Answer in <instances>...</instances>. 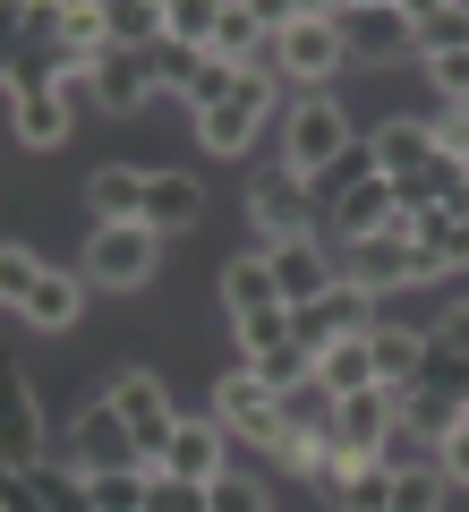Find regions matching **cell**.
Wrapping results in <instances>:
<instances>
[{
    "mask_svg": "<svg viewBox=\"0 0 469 512\" xmlns=\"http://www.w3.org/2000/svg\"><path fill=\"white\" fill-rule=\"evenodd\" d=\"M154 265H163V231H154V222H94L77 274H86L94 291H111V299H137L145 282H154Z\"/></svg>",
    "mask_w": 469,
    "mask_h": 512,
    "instance_id": "1",
    "label": "cell"
},
{
    "mask_svg": "<svg viewBox=\"0 0 469 512\" xmlns=\"http://www.w3.org/2000/svg\"><path fill=\"white\" fill-rule=\"evenodd\" d=\"M273 60H282V77H290V86L325 94V86H333V69L350 60L342 9H316V0H299V18H290L282 35H273Z\"/></svg>",
    "mask_w": 469,
    "mask_h": 512,
    "instance_id": "2",
    "label": "cell"
},
{
    "mask_svg": "<svg viewBox=\"0 0 469 512\" xmlns=\"http://www.w3.org/2000/svg\"><path fill=\"white\" fill-rule=\"evenodd\" d=\"M248 222H256V239H265V248H282V239H325V214H316V188L299 180V171L290 163H265L248 180Z\"/></svg>",
    "mask_w": 469,
    "mask_h": 512,
    "instance_id": "3",
    "label": "cell"
},
{
    "mask_svg": "<svg viewBox=\"0 0 469 512\" xmlns=\"http://www.w3.org/2000/svg\"><path fill=\"white\" fill-rule=\"evenodd\" d=\"M342 282H359V291H401V282H444V265L410 239V214H401L393 231L350 239V248H342Z\"/></svg>",
    "mask_w": 469,
    "mask_h": 512,
    "instance_id": "4",
    "label": "cell"
},
{
    "mask_svg": "<svg viewBox=\"0 0 469 512\" xmlns=\"http://www.w3.org/2000/svg\"><path fill=\"white\" fill-rule=\"evenodd\" d=\"M273 94H282V60L239 69V94H231V103H214V111L197 120V146H205V154H248L256 128L273 120Z\"/></svg>",
    "mask_w": 469,
    "mask_h": 512,
    "instance_id": "5",
    "label": "cell"
},
{
    "mask_svg": "<svg viewBox=\"0 0 469 512\" xmlns=\"http://www.w3.org/2000/svg\"><path fill=\"white\" fill-rule=\"evenodd\" d=\"M111 402H120V419H128V436H137L145 470H163L171 436H180V402H171V384L154 376V367H120V376H111Z\"/></svg>",
    "mask_w": 469,
    "mask_h": 512,
    "instance_id": "6",
    "label": "cell"
},
{
    "mask_svg": "<svg viewBox=\"0 0 469 512\" xmlns=\"http://www.w3.org/2000/svg\"><path fill=\"white\" fill-rule=\"evenodd\" d=\"M350 146H359V137H350V120H342V103H333V94H307V103L290 111V128H282V163L299 171V180L333 171Z\"/></svg>",
    "mask_w": 469,
    "mask_h": 512,
    "instance_id": "7",
    "label": "cell"
},
{
    "mask_svg": "<svg viewBox=\"0 0 469 512\" xmlns=\"http://www.w3.org/2000/svg\"><path fill=\"white\" fill-rule=\"evenodd\" d=\"M69 461H77L86 478H103V470H145V453H137V436H128V419H120L111 393H94V402L69 419Z\"/></svg>",
    "mask_w": 469,
    "mask_h": 512,
    "instance_id": "8",
    "label": "cell"
},
{
    "mask_svg": "<svg viewBox=\"0 0 469 512\" xmlns=\"http://www.w3.org/2000/svg\"><path fill=\"white\" fill-rule=\"evenodd\" d=\"M393 436H401V393L367 384V393L333 402V444H342V461H384V444H393Z\"/></svg>",
    "mask_w": 469,
    "mask_h": 512,
    "instance_id": "9",
    "label": "cell"
},
{
    "mask_svg": "<svg viewBox=\"0 0 469 512\" xmlns=\"http://www.w3.org/2000/svg\"><path fill=\"white\" fill-rule=\"evenodd\" d=\"M265 265H273V282H282L290 308H307V299L342 291V265L325 256V239H282V248H265Z\"/></svg>",
    "mask_w": 469,
    "mask_h": 512,
    "instance_id": "10",
    "label": "cell"
},
{
    "mask_svg": "<svg viewBox=\"0 0 469 512\" xmlns=\"http://www.w3.org/2000/svg\"><path fill=\"white\" fill-rule=\"evenodd\" d=\"M222 470H231V427L222 419H180V436H171V453H163V478L214 487Z\"/></svg>",
    "mask_w": 469,
    "mask_h": 512,
    "instance_id": "11",
    "label": "cell"
},
{
    "mask_svg": "<svg viewBox=\"0 0 469 512\" xmlns=\"http://www.w3.org/2000/svg\"><path fill=\"white\" fill-rule=\"evenodd\" d=\"M86 94L103 111H145V94H154V60L145 52H120V43H103V52H94V69H86Z\"/></svg>",
    "mask_w": 469,
    "mask_h": 512,
    "instance_id": "12",
    "label": "cell"
},
{
    "mask_svg": "<svg viewBox=\"0 0 469 512\" xmlns=\"http://www.w3.org/2000/svg\"><path fill=\"white\" fill-rule=\"evenodd\" d=\"M342 35H350V60H401V52H418L410 9H384V0H359V9H342Z\"/></svg>",
    "mask_w": 469,
    "mask_h": 512,
    "instance_id": "13",
    "label": "cell"
},
{
    "mask_svg": "<svg viewBox=\"0 0 469 512\" xmlns=\"http://www.w3.org/2000/svg\"><path fill=\"white\" fill-rule=\"evenodd\" d=\"M367 342H376V384H384V393H410V384H427L435 333H418V325H393V316H384V325L367 333Z\"/></svg>",
    "mask_w": 469,
    "mask_h": 512,
    "instance_id": "14",
    "label": "cell"
},
{
    "mask_svg": "<svg viewBox=\"0 0 469 512\" xmlns=\"http://www.w3.org/2000/svg\"><path fill=\"white\" fill-rule=\"evenodd\" d=\"M393 222H401L393 180H367V188H350V197L325 214V239H342V248H350V239H376V231H393Z\"/></svg>",
    "mask_w": 469,
    "mask_h": 512,
    "instance_id": "15",
    "label": "cell"
},
{
    "mask_svg": "<svg viewBox=\"0 0 469 512\" xmlns=\"http://www.w3.org/2000/svg\"><path fill=\"white\" fill-rule=\"evenodd\" d=\"M0 461H9V478L43 470V410H35V384L9 376V427H0Z\"/></svg>",
    "mask_w": 469,
    "mask_h": 512,
    "instance_id": "16",
    "label": "cell"
},
{
    "mask_svg": "<svg viewBox=\"0 0 469 512\" xmlns=\"http://www.w3.org/2000/svg\"><path fill=\"white\" fill-rule=\"evenodd\" d=\"M222 308H231V325L239 316H265V308H290L282 282H273V265H265V248H248V256L222 265Z\"/></svg>",
    "mask_w": 469,
    "mask_h": 512,
    "instance_id": "17",
    "label": "cell"
},
{
    "mask_svg": "<svg viewBox=\"0 0 469 512\" xmlns=\"http://www.w3.org/2000/svg\"><path fill=\"white\" fill-rule=\"evenodd\" d=\"M367 146H376V171H384V180H418V171L435 163V128H427V120H384Z\"/></svg>",
    "mask_w": 469,
    "mask_h": 512,
    "instance_id": "18",
    "label": "cell"
},
{
    "mask_svg": "<svg viewBox=\"0 0 469 512\" xmlns=\"http://www.w3.org/2000/svg\"><path fill=\"white\" fill-rule=\"evenodd\" d=\"M197 214H205V188L188 171H154L145 180V222L154 231H197Z\"/></svg>",
    "mask_w": 469,
    "mask_h": 512,
    "instance_id": "19",
    "label": "cell"
},
{
    "mask_svg": "<svg viewBox=\"0 0 469 512\" xmlns=\"http://www.w3.org/2000/svg\"><path fill=\"white\" fill-rule=\"evenodd\" d=\"M145 180H154V171L103 163V171L86 180V205H94V222H145Z\"/></svg>",
    "mask_w": 469,
    "mask_h": 512,
    "instance_id": "20",
    "label": "cell"
},
{
    "mask_svg": "<svg viewBox=\"0 0 469 512\" xmlns=\"http://www.w3.org/2000/svg\"><path fill=\"white\" fill-rule=\"evenodd\" d=\"M86 291H94L86 274H60V265H52V274H43V291L26 299L18 316H26V325H43V333H69L77 316H86Z\"/></svg>",
    "mask_w": 469,
    "mask_h": 512,
    "instance_id": "21",
    "label": "cell"
},
{
    "mask_svg": "<svg viewBox=\"0 0 469 512\" xmlns=\"http://www.w3.org/2000/svg\"><path fill=\"white\" fill-rule=\"evenodd\" d=\"M9 137L26 154H52L69 137V94H26V103H9Z\"/></svg>",
    "mask_w": 469,
    "mask_h": 512,
    "instance_id": "22",
    "label": "cell"
},
{
    "mask_svg": "<svg viewBox=\"0 0 469 512\" xmlns=\"http://www.w3.org/2000/svg\"><path fill=\"white\" fill-rule=\"evenodd\" d=\"M410 239L444 265V274H469V205H444V214H418Z\"/></svg>",
    "mask_w": 469,
    "mask_h": 512,
    "instance_id": "23",
    "label": "cell"
},
{
    "mask_svg": "<svg viewBox=\"0 0 469 512\" xmlns=\"http://www.w3.org/2000/svg\"><path fill=\"white\" fill-rule=\"evenodd\" d=\"M410 35H418V52H427V60L469 52V9H461V0H418V9H410Z\"/></svg>",
    "mask_w": 469,
    "mask_h": 512,
    "instance_id": "24",
    "label": "cell"
},
{
    "mask_svg": "<svg viewBox=\"0 0 469 512\" xmlns=\"http://www.w3.org/2000/svg\"><path fill=\"white\" fill-rule=\"evenodd\" d=\"M316 384H325L333 402H350V393H367V384H376V342H333L325 359H316Z\"/></svg>",
    "mask_w": 469,
    "mask_h": 512,
    "instance_id": "25",
    "label": "cell"
},
{
    "mask_svg": "<svg viewBox=\"0 0 469 512\" xmlns=\"http://www.w3.org/2000/svg\"><path fill=\"white\" fill-rule=\"evenodd\" d=\"M265 410H273V393H265V384H256V376H248V367H231V376H222V384H214V419H222V427H231V436H248V427H256V419H265Z\"/></svg>",
    "mask_w": 469,
    "mask_h": 512,
    "instance_id": "26",
    "label": "cell"
},
{
    "mask_svg": "<svg viewBox=\"0 0 469 512\" xmlns=\"http://www.w3.org/2000/svg\"><path fill=\"white\" fill-rule=\"evenodd\" d=\"M461 419H469V410L452 402V393H435V384H410V393H401V427H410V436H427V444H444Z\"/></svg>",
    "mask_w": 469,
    "mask_h": 512,
    "instance_id": "27",
    "label": "cell"
},
{
    "mask_svg": "<svg viewBox=\"0 0 469 512\" xmlns=\"http://www.w3.org/2000/svg\"><path fill=\"white\" fill-rule=\"evenodd\" d=\"M248 367L256 384H265L273 402H282V393H299V384H316V350H299V342H282V350H265V359H239Z\"/></svg>",
    "mask_w": 469,
    "mask_h": 512,
    "instance_id": "28",
    "label": "cell"
},
{
    "mask_svg": "<svg viewBox=\"0 0 469 512\" xmlns=\"http://www.w3.org/2000/svg\"><path fill=\"white\" fill-rule=\"evenodd\" d=\"M444 495H452V478L435 470V453L393 470V512H444Z\"/></svg>",
    "mask_w": 469,
    "mask_h": 512,
    "instance_id": "29",
    "label": "cell"
},
{
    "mask_svg": "<svg viewBox=\"0 0 469 512\" xmlns=\"http://www.w3.org/2000/svg\"><path fill=\"white\" fill-rule=\"evenodd\" d=\"M333 504L342 512H393V470H384V461H350V478H342Z\"/></svg>",
    "mask_w": 469,
    "mask_h": 512,
    "instance_id": "30",
    "label": "cell"
},
{
    "mask_svg": "<svg viewBox=\"0 0 469 512\" xmlns=\"http://www.w3.org/2000/svg\"><path fill=\"white\" fill-rule=\"evenodd\" d=\"M43 274H52V265H43L26 239H9V248H0V299H9V308H26V299L43 291Z\"/></svg>",
    "mask_w": 469,
    "mask_h": 512,
    "instance_id": "31",
    "label": "cell"
},
{
    "mask_svg": "<svg viewBox=\"0 0 469 512\" xmlns=\"http://www.w3.org/2000/svg\"><path fill=\"white\" fill-rule=\"evenodd\" d=\"M163 9H171V43H188V52H214L222 0H163Z\"/></svg>",
    "mask_w": 469,
    "mask_h": 512,
    "instance_id": "32",
    "label": "cell"
},
{
    "mask_svg": "<svg viewBox=\"0 0 469 512\" xmlns=\"http://www.w3.org/2000/svg\"><path fill=\"white\" fill-rule=\"evenodd\" d=\"M282 342H299V333H290V308L239 316V359H265V350H282Z\"/></svg>",
    "mask_w": 469,
    "mask_h": 512,
    "instance_id": "33",
    "label": "cell"
},
{
    "mask_svg": "<svg viewBox=\"0 0 469 512\" xmlns=\"http://www.w3.org/2000/svg\"><path fill=\"white\" fill-rule=\"evenodd\" d=\"M145 60H154V86H171L180 103H188V86L205 77V52H188V43H163V52H145Z\"/></svg>",
    "mask_w": 469,
    "mask_h": 512,
    "instance_id": "34",
    "label": "cell"
},
{
    "mask_svg": "<svg viewBox=\"0 0 469 512\" xmlns=\"http://www.w3.org/2000/svg\"><path fill=\"white\" fill-rule=\"evenodd\" d=\"M145 512H214V487H188V478H163V470H154Z\"/></svg>",
    "mask_w": 469,
    "mask_h": 512,
    "instance_id": "35",
    "label": "cell"
},
{
    "mask_svg": "<svg viewBox=\"0 0 469 512\" xmlns=\"http://www.w3.org/2000/svg\"><path fill=\"white\" fill-rule=\"evenodd\" d=\"M435 154H452V163H469V103H444V111H435Z\"/></svg>",
    "mask_w": 469,
    "mask_h": 512,
    "instance_id": "36",
    "label": "cell"
},
{
    "mask_svg": "<svg viewBox=\"0 0 469 512\" xmlns=\"http://www.w3.org/2000/svg\"><path fill=\"white\" fill-rule=\"evenodd\" d=\"M214 512H273V504H265V487H256V478L222 470V478H214Z\"/></svg>",
    "mask_w": 469,
    "mask_h": 512,
    "instance_id": "37",
    "label": "cell"
},
{
    "mask_svg": "<svg viewBox=\"0 0 469 512\" xmlns=\"http://www.w3.org/2000/svg\"><path fill=\"white\" fill-rule=\"evenodd\" d=\"M435 470H444V478H452V487H469V419H461V427H452V436H444V444H435Z\"/></svg>",
    "mask_w": 469,
    "mask_h": 512,
    "instance_id": "38",
    "label": "cell"
},
{
    "mask_svg": "<svg viewBox=\"0 0 469 512\" xmlns=\"http://www.w3.org/2000/svg\"><path fill=\"white\" fill-rule=\"evenodd\" d=\"M427 77L444 86V103H469V52H444V60H427Z\"/></svg>",
    "mask_w": 469,
    "mask_h": 512,
    "instance_id": "39",
    "label": "cell"
},
{
    "mask_svg": "<svg viewBox=\"0 0 469 512\" xmlns=\"http://www.w3.org/2000/svg\"><path fill=\"white\" fill-rule=\"evenodd\" d=\"M0 512H52V504H43L26 478H0Z\"/></svg>",
    "mask_w": 469,
    "mask_h": 512,
    "instance_id": "40",
    "label": "cell"
},
{
    "mask_svg": "<svg viewBox=\"0 0 469 512\" xmlns=\"http://www.w3.org/2000/svg\"><path fill=\"white\" fill-rule=\"evenodd\" d=\"M435 342H444V350H461V359H469V299H461V308L444 316V325H435Z\"/></svg>",
    "mask_w": 469,
    "mask_h": 512,
    "instance_id": "41",
    "label": "cell"
},
{
    "mask_svg": "<svg viewBox=\"0 0 469 512\" xmlns=\"http://www.w3.org/2000/svg\"><path fill=\"white\" fill-rule=\"evenodd\" d=\"M461 205H469V197H461Z\"/></svg>",
    "mask_w": 469,
    "mask_h": 512,
    "instance_id": "42",
    "label": "cell"
}]
</instances>
